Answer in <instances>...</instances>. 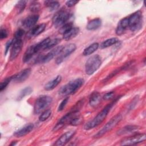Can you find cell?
Segmentation results:
<instances>
[{
	"label": "cell",
	"mask_w": 146,
	"mask_h": 146,
	"mask_svg": "<svg viewBox=\"0 0 146 146\" xmlns=\"http://www.w3.org/2000/svg\"><path fill=\"white\" fill-rule=\"evenodd\" d=\"M40 9V4L37 2H33L30 6V10L32 12H36Z\"/></svg>",
	"instance_id": "836d02e7"
},
{
	"label": "cell",
	"mask_w": 146,
	"mask_h": 146,
	"mask_svg": "<svg viewBox=\"0 0 146 146\" xmlns=\"http://www.w3.org/2000/svg\"><path fill=\"white\" fill-rule=\"evenodd\" d=\"M129 22H128V17H126L121 19L116 27V34L117 35H122L126 29L128 27Z\"/></svg>",
	"instance_id": "9a60e30c"
},
{
	"label": "cell",
	"mask_w": 146,
	"mask_h": 146,
	"mask_svg": "<svg viewBox=\"0 0 146 146\" xmlns=\"http://www.w3.org/2000/svg\"><path fill=\"white\" fill-rule=\"evenodd\" d=\"M60 39L59 38L50 39V40L48 41V42L46 44L44 50H48V49L52 48L55 46L57 45L60 42Z\"/></svg>",
	"instance_id": "f1b7e54d"
},
{
	"label": "cell",
	"mask_w": 146,
	"mask_h": 146,
	"mask_svg": "<svg viewBox=\"0 0 146 146\" xmlns=\"http://www.w3.org/2000/svg\"><path fill=\"white\" fill-rule=\"evenodd\" d=\"M118 99H119V98H116L112 102L107 104L100 112H99L97 114V115L92 120L88 121L87 124H85L84 128L86 130H88L94 128L95 127H97L100 123H102L104 120V119L108 115V113L110 111L111 109Z\"/></svg>",
	"instance_id": "6da1fadb"
},
{
	"label": "cell",
	"mask_w": 146,
	"mask_h": 146,
	"mask_svg": "<svg viewBox=\"0 0 146 146\" xmlns=\"http://www.w3.org/2000/svg\"><path fill=\"white\" fill-rule=\"evenodd\" d=\"M119 41V39L117 38H111L106 39V40L103 41L100 44L101 48H106L110 46H111L113 44H116Z\"/></svg>",
	"instance_id": "d4e9b609"
},
{
	"label": "cell",
	"mask_w": 146,
	"mask_h": 146,
	"mask_svg": "<svg viewBox=\"0 0 146 146\" xmlns=\"http://www.w3.org/2000/svg\"><path fill=\"white\" fill-rule=\"evenodd\" d=\"M70 13L66 10H60L55 14L52 18V22L56 27H60L66 23L70 17Z\"/></svg>",
	"instance_id": "8992f818"
},
{
	"label": "cell",
	"mask_w": 146,
	"mask_h": 146,
	"mask_svg": "<svg viewBox=\"0 0 146 146\" xmlns=\"http://www.w3.org/2000/svg\"><path fill=\"white\" fill-rule=\"evenodd\" d=\"M13 40H10L9 42H8L6 43V50H5V54H7V51H8L9 48H10V47H11L12 44H13Z\"/></svg>",
	"instance_id": "ab89813d"
},
{
	"label": "cell",
	"mask_w": 146,
	"mask_h": 146,
	"mask_svg": "<svg viewBox=\"0 0 146 146\" xmlns=\"http://www.w3.org/2000/svg\"><path fill=\"white\" fill-rule=\"evenodd\" d=\"M68 100H69V97H66V98H64V99L61 102V103L59 104V106H58V112L62 111V110L64 108L65 106H66L67 103L68 102Z\"/></svg>",
	"instance_id": "e575fe53"
},
{
	"label": "cell",
	"mask_w": 146,
	"mask_h": 146,
	"mask_svg": "<svg viewBox=\"0 0 146 146\" xmlns=\"http://www.w3.org/2000/svg\"><path fill=\"white\" fill-rule=\"evenodd\" d=\"M38 14H32L26 18L23 21V25L26 28H33L39 19Z\"/></svg>",
	"instance_id": "5bb4252c"
},
{
	"label": "cell",
	"mask_w": 146,
	"mask_h": 146,
	"mask_svg": "<svg viewBox=\"0 0 146 146\" xmlns=\"http://www.w3.org/2000/svg\"><path fill=\"white\" fill-rule=\"evenodd\" d=\"M102 25V21L100 18H95L88 22L86 29L88 30H95L99 29Z\"/></svg>",
	"instance_id": "44dd1931"
},
{
	"label": "cell",
	"mask_w": 146,
	"mask_h": 146,
	"mask_svg": "<svg viewBox=\"0 0 146 146\" xmlns=\"http://www.w3.org/2000/svg\"><path fill=\"white\" fill-rule=\"evenodd\" d=\"M99 46V45L98 43H96V42L93 43L92 44H90L88 47H87L84 50L83 52V55L84 56H87L92 54V53H94L95 51L97 50Z\"/></svg>",
	"instance_id": "cb8c5ba5"
},
{
	"label": "cell",
	"mask_w": 146,
	"mask_h": 146,
	"mask_svg": "<svg viewBox=\"0 0 146 146\" xmlns=\"http://www.w3.org/2000/svg\"><path fill=\"white\" fill-rule=\"evenodd\" d=\"M16 144H17V141H12V143L10 144V145H16Z\"/></svg>",
	"instance_id": "60d3db41"
},
{
	"label": "cell",
	"mask_w": 146,
	"mask_h": 146,
	"mask_svg": "<svg viewBox=\"0 0 146 146\" xmlns=\"http://www.w3.org/2000/svg\"><path fill=\"white\" fill-rule=\"evenodd\" d=\"M44 4L49 9L50 11H54L60 6L59 2L54 1H46L44 2Z\"/></svg>",
	"instance_id": "484cf974"
},
{
	"label": "cell",
	"mask_w": 146,
	"mask_h": 146,
	"mask_svg": "<svg viewBox=\"0 0 146 146\" xmlns=\"http://www.w3.org/2000/svg\"><path fill=\"white\" fill-rule=\"evenodd\" d=\"M26 1H20L17 3L15 7L18 11V13H21L24 10L26 7Z\"/></svg>",
	"instance_id": "d6a6232c"
},
{
	"label": "cell",
	"mask_w": 146,
	"mask_h": 146,
	"mask_svg": "<svg viewBox=\"0 0 146 146\" xmlns=\"http://www.w3.org/2000/svg\"><path fill=\"white\" fill-rule=\"evenodd\" d=\"M23 47V41L22 39H13V42L11 47L10 59L14 60L19 54Z\"/></svg>",
	"instance_id": "30bf717a"
},
{
	"label": "cell",
	"mask_w": 146,
	"mask_h": 146,
	"mask_svg": "<svg viewBox=\"0 0 146 146\" xmlns=\"http://www.w3.org/2000/svg\"><path fill=\"white\" fill-rule=\"evenodd\" d=\"M139 129V127L137 125H128L124 126V127H122L121 129H120L117 132V134L118 135H125L127 133L135 132L136 130H138Z\"/></svg>",
	"instance_id": "ac0fdd59"
},
{
	"label": "cell",
	"mask_w": 146,
	"mask_h": 146,
	"mask_svg": "<svg viewBox=\"0 0 146 146\" xmlns=\"http://www.w3.org/2000/svg\"><path fill=\"white\" fill-rule=\"evenodd\" d=\"M51 114V110H47L43 111L39 117V120L40 121H44L47 120Z\"/></svg>",
	"instance_id": "f546056e"
},
{
	"label": "cell",
	"mask_w": 146,
	"mask_h": 146,
	"mask_svg": "<svg viewBox=\"0 0 146 146\" xmlns=\"http://www.w3.org/2000/svg\"><path fill=\"white\" fill-rule=\"evenodd\" d=\"M73 27V25L72 22H67L64 25H63L62 27H60V29L59 30V33L62 34H64L67 31H68L70 29H71Z\"/></svg>",
	"instance_id": "4dcf8cb0"
},
{
	"label": "cell",
	"mask_w": 146,
	"mask_h": 146,
	"mask_svg": "<svg viewBox=\"0 0 146 146\" xmlns=\"http://www.w3.org/2000/svg\"><path fill=\"white\" fill-rule=\"evenodd\" d=\"M33 92V89L30 87H26L25 88H23L19 93L18 96V100H20L25 96L30 95Z\"/></svg>",
	"instance_id": "4316f807"
},
{
	"label": "cell",
	"mask_w": 146,
	"mask_h": 146,
	"mask_svg": "<svg viewBox=\"0 0 146 146\" xmlns=\"http://www.w3.org/2000/svg\"><path fill=\"white\" fill-rule=\"evenodd\" d=\"M46 27V25L45 23H41L33 27L31 30L30 31L31 36H38L45 30Z\"/></svg>",
	"instance_id": "603a6c76"
},
{
	"label": "cell",
	"mask_w": 146,
	"mask_h": 146,
	"mask_svg": "<svg viewBox=\"0 0 146 146\" xmlns=\"http://www.w3.org/2000/svg\"><path fill=\"white\" fill-rule=\"evenodd\" d=\"M50 40V38H47L44 39H43V40L40 41V42L38 43L37 44H35V48L36 50V52H38L39 50H42V49H44L46 44H47V43L48 42V41Z\"/></svg>",
	"instance_id": "83f0119b"
},
{
	"label": "cell",
	"mask_w": 146,
	"mask_h": 146,
	"mask_svg": "<svg viewBox=\"0 0 146 146\" xmlns=\"http://www.w3.org/2000/svg\"><path fill=\"white\" fill-rule=\"evenodd\" d=\"M76 48V46L74 43H70L63 47L60 53L58 54L56 59V63L60 64L67 56L72 54Z\"/></svg>",
	"instance_id": "9c48e42d"
},
{
	"label": "cell",
	"mask_w": 146,
	"mask_h": 146,
	"mask_svg": "<svg viewBox=\"0 0 146 146\" xmlns=\"http://www.w3.org/2000/svg\"><path fill=\"white\" fill-rule=\"evenodd\" d=\"M79 32V29L76 27H72L71 29L67 31L66 33L63 34V38L64 39L68 40L75 37Z\"/></svg>",
	"instance_id": "ffe728a7"
},
{
	"label": "cell",
	"mask_w": 146,
	"mask_h": 146,
	"mask_svg": "<svg viewBox=\"0 0 146 146\" xmlns=\"http://www.w3.org/2000/svg\"><path fill=\"white\" fill-rule=\"evenodd\" d=\"M52 102V98L48 95H42L38 97L34 105V113L35 114H39L43 111L51 104Z\"/></svg>",
	"instance_id": "277c9868"
},
{
	"label": "cell",
	"mask_w": 146,
	"mask_h": 146,
	"mask_svg": "<svg viewBox=\"0 0 146 146\" xmlns=\"http://www.w3.org/2000/svg\"><path fill=\"white\" fill-rule=\"evenodd\" d=\"M34 128V124L33 123H29L25 126H23L21 129H18L17 131H16L14 135L15 137H22L29 133H30Z\"/></svg>",
	"instance_id": "2e32d148"
},
{
	"label": "cell",
	"mask_w": 146,
	"mask_h": 146,
	"mask_svg": "<svg viewBox=\"0 0 146 146\" xmlns=\"http://www.w3.org/2000/svg\"><path fill=\"white\" fill-rule=\"evenodd\" d=\"M78 2H79V1H73V0L67 1L66 2V5H67V6H68L69 7H71L75 6Z\"/></svg>",
	"instance_id": "f35d334b"
},
{
	"label": "cell",
	"mask_w": 146,
	"mask_h": 146,
	"mask_svg": "<svg viewBox=\"0 0 146 146\" xmlns=\"http://www.w3.org/2000/svg\"><path fill=\"white\" fill-rule=\"evenodd\" d=\"M63 47V46H58L56 48H55L54 49H53L52 50H51V51H50L49 52H48L46 55H45L44 56H42L39 59L40 62L42 63L48 62L52 58H54L55 56H56L57 55H58L60 53V52L62 50Z\"/></svg>",
	"instance_id": "7c38bea8"
},
{
	"label": "cell",
	"mask_w": 146,
	"mask_h": 146,
	"mask_svg": "<svg viewBox=\"0 0 146 146\" xmlns=\"http://www.w3.org/2000/svg\"><path fill=\"white\" fill-rule=\"evenodd\" d=\"M122 119V116L120 114H117L112 117L103 127L98 131V132L94 135V137L99 138L102 137L107 132L112 129Z\"/></svg>",
	"instance_id": "5b68a950"
},
{
	"label": "cell",
	"mask_w": 146,
	"mask_h": 146,
	"mask_svg": "<svg viewBox=\"0 0 146 146\" xmlns=\"http://www.w3.org/2000/svg\"><path fill=\"white\" fill-rule=\"evenodd\" d=\"M146 139V135L144 133H137L123 139L120 143L121 145H132L143 142Z\"/></svg>",
	"instance_id": "ba28073f"
},
{
	"label": "cell",
	"mask_w": 146,
	"mask_h": 146,
	"mask_svg": "<svg viewBox=\"0 0 146 146\" xmlns=\"http://www.w3.org/2000/svg\"><path fill=\"white\" fill-rule=\"evenodd\" d=\"M129 26L128 27L132 31H135L139 30L142 27L143 15L142 13L137 11L132 14L128 17Z\"/></svg>",
	"instance_id": "52a82bcc"
},
{
	"label": "cell",
	"mask_w": 146,
	"mask_h": 146,
	"mask_svg": "<svg viewBox=\"0 0 146 146\" xmlns=\"http://www.w3.org/2000/svg\"><path fill=\"white\" fill-rule=\"evenodd\" d=\"M8 36V33L7 31V30L5 29H2L1 28V31H0V38L1 39H5L6 38H7Z\"/></svg>",
	"instance_id": "74e56055"
},
{
	"label": "cell",
	"mask_w": 146,
	"mask_h": 146,
	"mask_svg": "<svg viewBox=\"0 0 146 146\" xmlns=\"http://www.w3.org/2000/svg\"><path fill=\"white\" fill-rule=\"evenodd\" d=\"M31 74V69L25 68L17 74L14 75L12 77V80L17 83H21L26 80L30 76Z\"/></svg>",
	"instance_id": "4fadbf2b"
},
{
	"label": "cell",
	"mask_w": 146,
	"mask_h": 146,
	"mask_svg": "<svg viewBox=\"0 0 146 146\" xmlns=\"http://www.w3.org/2000/svg\"><path fill=\"white\" fill-rule=\"evenodd\" d=\"M84 83V80L82 78H78L70 81L64 86H62L59 91L61 95L67 96L74 94L78 91Z\"/></svg>",
	"instance_id": "7a4b0ae2"
},
{
	"label": "cell",
	"mask_w": 146,
	"mask_h": 146,
	"mask_svg": "<svg viewBox=\"0 0 146 146\" xmlns=\"http://www.w3.org/2000/svg\"><path fill=\"white\" fill-rule=\"evenodd\" d=\"M101 101V95L96 91L92 93L89 99V103L91 107H95L98 106Z\"/></svg>",
	"instance_id": "d6986e66"
},
{
	"label": "cell",
	"mask_w": 146,
	"mask_h": 146,
	"mask_svg": "<svg viewBox=\"0 0 146 146\" xmlns=\"http://www.w3.org/2000/svg\"><path fill=\"white\" fill-rule=\"evenodd\" d=\"M36 53L35 48V44L34 45H32L31 46H30L25 51L23 56L22 58L23 61L24 62H29L31 58L33 57V56L34 55V54Z\"/></svg>",
	"instance_id": "7402d4cb"
},
{
	"label": "cell",
	"mask_w": 146,
	"mask_h": 146,
	"mask_svg": "<svg viewBox=\"0 0 146 146\" xmlns=\"http://www.w3.org/2000/svg\"><path fill=\"white\" fill-rule=\"evenodd\" d=\"M11 80H12V77L6 78L3 81H2L0 84V91H2L3 90H5Z\"/></svg>",
	"instance_id": "1f68e13d"
},
{
	"label": "cell",
	"mask_w": 146,
	"mask_h": 146,
	"mask_svg": "<svg viewBox=\"0 0 146 146\" xmlns=\"http://www.w3.org/2000/svg\"><path fill=\"white\" fill-rule=\"evenodd\" d=\"M62 76L60 75H58L54 78L52 80L48 82L45 86L44 89L46 91H51L55 88L61 82Z\"/></svg>",
	"instance_id": "e0dca14e"
},
{
	"label": "cell",
	"mask_w": 146,
	"mask_h": 146,
	"mask_svg": "<svg viewBox=\"0 0 146 146\" xmlns=\"http://www.w3.org/2000/svg\"><path fill=\"white\" fill-rule=\"evenodd\" d=\"M102 64L101 57L98 55L90 56L85 64V72L86 74L91 75L93 74L100 66Z\"/></svg>",
	"instance_id": "3957f363"
},
{
	"label": "cell",
	"mask_w": 146,
	"mask_h": 146,
	"mask_svg": "<svg viewBox=\"0 0 146 146\" xmlns=\"http://www.w3.org/2000/svg\"><path fill=\"white\" fill-rule=\"evenodd\" d=\"M25 34L24 30L22 29H19L15 33L14 39H22V37Z\"/></svg>",
	"instance_id": "d590c367"
},
{
	"label": "cell",
	"mask_w": 146,
	"mask_h": 146,
	"mask_svg": "<svg viewBox=\"0 0 146 146\" xmlns=\"http://www.w3.org/2000/svg\"><path fill=\"white\" fill-rule=\"evenodd\" d=\"M75 133L76 131L73 130L66 132L59 137V139L56 141L54 145L56 146H61L65 145L74 136Z\"/></svg>",
	"instance_id": "8fae6325"
},
{
	"label": "cell",
	"mask_w": 146,
	"mask_h": 146,
	"mask_svg": "<svg viewBox=\"0 0 146 146\" xmlns=\"http://www.w3.org/2000/svg\"><path fill=\"white\" fill-rule=\"evenodd\" d=\"M114 96V92L113 91H110L108 92H107L106 94H105L103 97L104 100H110Z\"/></svg>",
	"instance_id": "8d00e7d4"
}]
</instances>
